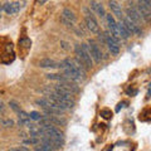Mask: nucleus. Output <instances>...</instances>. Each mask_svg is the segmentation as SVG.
<instances>
[{"mask_svg": "<svg viewBox=\"0 0 151 151\" xmlns=\"http://www.w3.org/2000/svg\"><path fill=\"white\" fill-rule=\"evenodd\" d=\"M103 38H105V43H106V45L108 47V49H110L111 54H113V55H117V54H119V52H120L119 40L115 39V38H113L108 32H106L105 34H103Z\"/></svg>", "mask_w": 151, "mask_h": 151, "instance_id": "nucleus-3", "label": "nucleus"}, {"mask_svg": "<svg viewBox=\"0 0 151 151\" xmlns=\"http://www.w3.org/2000/svg\"><path fill=\"white\" fill-rule=\"evenodd\" d=\"M9 106H10V107H12V108H13V110L15 111V112H20V111H22L20 106H19L15 101H10V102H9Z\"/></svg>", "mask_w": 151, "mask_h": 151, "instance_id": "nucleus-20", "label": "nucleus"}, {"mask_svg": "<svg viewBox=\"0 0 151 151\" xmlns=\"http://www.w3.org/2000/svg\"><path fill=\"white\" fill-rule=\"evenodd\" d=\"M0 10H3V4H0Z\"/></svg>", "mask_w": 151, "mask_h": 151, "instance_id": "nucleus-27", "label": "nucleus"}, {"mask_svg": "<svg viewBox=\"0 0 151 151\" xmlns=\"http://www.w3.org/2000/svg\"><path fill=\"white\" fill-rule=\"evenodd\" d=\"M76 54H77V58L81 60V62L84 64V67L87 69L92 68L93 65V60L89 55V49L87 44H76Z\"/></svg>", "mask_w": 151, "mask_h": 151, "instance_id": "nucleus-2", "label": "nucleus"}, {"mask_svg": "<svg viewBox=\"0 0 151 151\" xmlns=\"http://www.w3.org/2000/svg\"><path fill=\"white\" fill-rule=\"evenodd\" d=\"M89 5H91V8H92L93 10L96 12L101 18H103V17L106 15L105 8H103V5H102L101 3H98V1H91V3H89Z\"/></svg>", "mask_w": 151, "mask_h": 151, "instance_id": "nucleus-14", "label": "nucleus"}, {"mask_svg": "<svg viewBox=\"0 0 151 151\" xmlns=\"http://www.w3.org/2000/svg\"><path fill=\"white\" fill-rule=\"evenodd\" d=\"M117 29H119V34H120V37H122V39H127V38H129L130 34H129V32L125 29V27H124V24H122V22L117 23Z\"/></svg>", "mask_w": 151, "mask_h": 151, "instance_id": "nucleus-17", "label": "nucleus"}, {"mask_svg": "<svg viewBox=\"0 0 151 151\" xmlns=\"http://www.w3.org/2000/svg\"><path fill=\"white\" fill-rule=\"evenodd\" d=\"M3 108H4V106H3V102H0V111H1Z\"/></svg>", "mask_w": 151, "mask_h": 151, "instance_id": "nucleus-26", "label": "nucleus"}, {"mask_svg": "<svg viewBox=\"0 0 151 151\" xmlns=\"http://www.w3.org/2000/svg\"><path fill=\"white\" fill-rule=\"evenodd\" d=\"M136 10L139 12L140 17L142 18V20H145V22H149L150 20L151 10H150V9H147L146 6H144L142 4H141V1H137V9H136Z\"/></svg>", "mask_w": 151, "mask_h": 151, "instance_id": "nucleus-11", "label": "nucleus"}, {"mask_svg": "<svg viewBox=\"0 0 151 151\" xmlns=\"http://www.w3.org/2000/svg\"><path fill=\"white\" fill-rule=\"evenodd\" d=\"M62 18L64 19V20H67V22H69V23H73L76 22V15H74V13L70 10V9H68V8H65L64 10H63V13H62Z\"/></svg>", "mask_w": 151, "mask_h": 151, "instance_id": "nucleus-16", "label": "nucleus"}, {"mask_svg": "<svg viewBox=\"0 0 151 151\" xmlns=\"http://www.w3.org/2000/svg\"><path fill=\"white\" fill-rule=\"evenodd\" d=\"M124 105H125V103H120V105H119V107L116 108V111H120V108H122V107H124Z\"/></svg>", "mask_w": 151, "mask_h": 151, "instance_id": "nucleus-25", "label": "nucleus"}, {"mask_svg": "<svg viewBox=\"0 0 151 151\" xmlns=\"http://www.w3.org/2000/svg\"><path fill=\"white\" fill-rule=\"evenodd\" d=\"M101 116L103 117V119H111L112 113H111V111H108V110H103V111H101Z\"/></svg>", "mask_w": 151, "mask_h": 151, "instance_id": "nucleus-21", "label": "nucleus"}, {"mask_svg": "<svg viewBox=\"0 0 151 151\" xmlns=\"http://www.w3.org/2000/svg\"><path fill=\"white\" fill-rule=\"evenodd\" d=\"M29 117H30V120L39 121V120H40V119H42V117H43V116H42L39 112H37V111H32V112L29 113Z\"/></svg>", "mask_w": 151, "mask_h": 151, "instance_id": "nucleus-18", "label": "nucleus"}, {"mask_svg": "<svg viewBox=\"0 0 151 151\" xmlns=\"http://www.w3.org/2000/svg\"><path fill=\"white\" fill-rule=\"evenodd\" d=\"M9 151H28V149L24 147V146H20V147H13V149H10Z\"/></svg>", "mask_w": 151, "mask_h": 151, "instance_id": "nucleus-24", "label": "nucleus"}, {"mask_svg": "<svg viewBox=\"0 0 151 151\" xmlns=\"http://www.w3.org/2000/svg\"><path fill=\"white\" fill-rule=\"evenodd\" d=\"M125 17L129 18L131 22H134L136 25L140 24V23L142 22V18L140 17L139 12L136 10V8H134V6H129V8L126 9V15H125Z\"/></svg>", "mask_w": 151, "mask_h": 151, "instance_id": "nucleus-9", "label": "nucleus"}, {"mask_svg": "<svg viewBox=\"0 0 151 151\" xmlns=\"http://www.w3.org/2000/svg\"><path fill=\"white\" fill-rule=\"evenodd\" d=\"M83 10H84V14H86V24H87V28L92 33H94V34H100V25H98L96 18L93 17L92 13H89V10H88L87 8H84Z\"/></svg>", "mask_w": 151, "mask_h": 151, "instance_id": "nucleus-4", "label": "nucleus"}, {"mask_svg": "<svg viewBox=\"0 0 151 151\" xmlns=\"http://www.w3.org/2000/svg\"><path fill=\"white\" fill-rule=\"evenodd\" d=\"M3 125L5 126V127H12L14 125V121L13 120H5V121L3 122Z\"/></svg>", "mask_w": 151, "mask_h": 151, "instance_id": "nucleus-23", "label": "nucleus"}, {"mask_svg": "<svg viewBox=\"0 0 151 151\" xmlns=\"http://www.w3.org/2000/svg\"><path fill=\"white\" fill-rule=\"evenodd\" d=\"M22 9V5L19 1H13V3H5L3 5V10H5L8 14H15Z\"/></svg>", "mask_w": 151, "mask_h": 151, "instance_id": "nucleus-10", "label": "nucleus"}, {"mask_svg": "<svg viewBox=\"0 0 151 151\" xmlns=\"http://www.w3.org/2000/svg\"><path fill=\"white\" fill-rule=\"evenodd\" d=\"M42 130H43L44 135L49 136L50 139H54V140H57V141H60V142H63V132L60 131L59 129H57L55 126L48 125V126L42 127Z\"/></svg>", "mask_w": 151, "mask_h": 151, "instance_id": "nucleus-5", "label": "nucleus"}, {"mask_svg": "<svg viewBox=\"0 0 151 151\" xmlns=\"http://www.w3.org/2000/svg\"><path fill=\"white\" fill-rule=\"evenodd\" d=\"M58 68H60V69H63V76L65 78H68L70 82H79L82 79V77H81V74L78 73V70L76 69V67H74V64H73V62L70 59H63L62 62H59L58 63Z\"/></svg>", "mask_w": 151, "mask_h": 151, "instance_id": "nucleus-1", "label": "nucleus"}, {"mask_svg": "<svg viewBox=\"0 0 151 151\" xmlns=\"http://www.w3.org/2000/svg\"><path fill=\"white\" fill-rule=\"evenodd\" d=\"M39 67L40 68H58V63H57L54 59L44 58L39 62Z\"/></svg>", "mask_w": 151, "mask_h": 151, "instance_id": "nucleus-13", "label": "nucleus"}, {"mask_svg": "<svg viewBox=\"0 0 151 151\" xmlns=\"http://www.w3.org/2000/svg\"><path fill=\"white\" fill-rule=\"evenodd\" d=\"M141 4L151 10V1H149V0H141Z\"/></svg>", "mask_w": 151, "mask_h": 151, "instance_id": "nucleus-22", "label": "nucleus"}, {"mask_svg": "<svg viewBox=\"0 0 151 151\" xmlns=\"http://www.w3.org/2000/svg\"><path fill=\"white\" fill-rule=\"evenodd\" d=\"M47 78L52 79V81H57V82H59V83L70 82L68 78H65L63 74H59V73H49V74H47Z\"/></svg>", "mask_w": 151, "mask_h": 151, "instance_id": "nucleus-15", "label": "nucleus"}, {"mask_svg": "<svg viewBox=\"0 0 151 151\" xmlns=\"http://www.w3.org/2000/svg\"><path fill=\"white\" fill-rule=\"evenodd\" d=\"M108 6H110V9L112 10L113 15H116L117 18L122 20L124 15H122V9H121V5H120V4L117 3V1H108Z\"/></svg>", "mask_w": 151, "mask_h": 151, "instance_id": "nucleus-12", "label": "nucleus"}, {"mask_svg": "<svg viewBox=\"0 0 151 151\" xmlns=\"http://www.w3.org/2000/svg\"><path fill=\"white\" fill-rule=\"evenodd\" d=\"M23 142L27 144V145H37L38 142H39V140L35 139V137H29V139H24Z\"/></svg>", "mask_w": 151, "mask_h": 151, "instance_id": "nucleus-19", "label": "nucleus"}, {"mask_svg": "<svg viewBox=\"0 0 151 151\" xmlns=\"http://www.w3.org/2000/svg\"><path fill=\"white\" fill-rule=\"evenodd\" d=\"M106 22H107V25H108V29H110V34L115 38V39L119 40L120 34H119V29H117V22L115 20V18L111 14H106Z\"/></svg>", "mask_w": 151, "mask_h": 151, "instance_id": "nucleus-6", "label": "nucleus"}, {"mask_svg": "<svg viewBox=\"0 0 151 151\" xmlns=\"http://www.w3.org/2000/svg\"><path fill=\"white\" fill-rule=\"evenodd\" d=\"M88 49H89V55H91L92 60H94L96 63H100L101 59H102V52L100 49V47H98L96 43L91 42V44H89Z\"/></svg>", "mask_w": 151, "mask_h": 151, "instance_id": "nucleus-8", "label": "nucleus"}, {"mask_svg": "<svg viewBox=\"0 0 151 151\" xmlns=\"http://www.w3.org/2000/svg\"><path fill=\"white\" fill-rule=\"evenodd\" d=\"M121 22H122V24H124L125 29L129 32V34H137V35L141 34L140 27H139V25H136L134 22H131L127 17H124V18H122V20H121Z\"/></svg>", "mask_w": 151, "mask_h": 151, "instance_id": "nucleus-7", "label": "nucleus"}, {"mask_svg": "<svg viewBox=\"0 0 151 151\" xmlns=\"http://www.w3.org/2000/svg\"><path fill=\"white\" fill-rule=\"evenodd\" d=\"M0 17H1V15H0Z\"/></svg>", "mask_w": 151, "mask_h": 151, "instance_id": "nucleus-28", "label": "nucleus"}]
</instances>
